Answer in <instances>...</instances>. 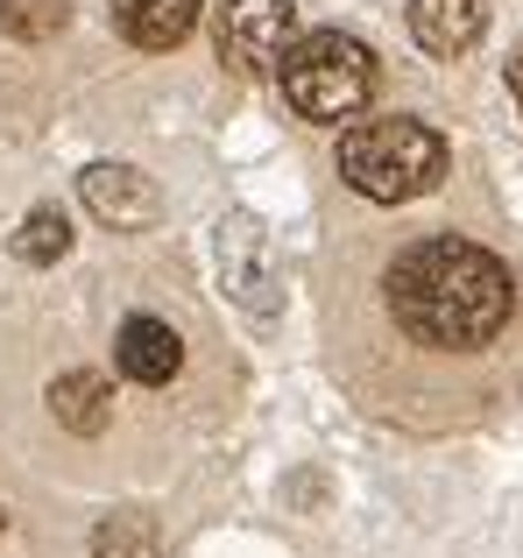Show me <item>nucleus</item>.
Here are the masks:
<instances>
[{"mask_svg":"<svg viewBox=\"0 0 523 558\" xmlns=\"http://www.w3.org/2000/svg\"><path fill=\"white\" fill-rule=\"evenodd\" d=\"M382 298L417 354H482V347L502 340V326L516 312L510 269L482 241H460V233L411 241L389 262Z\"/></svg>","mask_w":523,"mask_h":558,"instance_id":"f257e3e1","label":"nucleus"},{"mask_svg":"<svg viewBox=\"0 0 523 558\" xmlns=\"http://www.w3.org/2000/svg\"><path fill=\"white\" fill-rule=\"evenodd\" d=\"M107 8L135 50H178L198 22V0H107Z\"/></svg>","mask_w":523,"mask_h":558,"instance_id":"6e6552de","label":"nucleus"},{"mask_svg":"<svg viewBox=\"0 0 523 558\" xmlns=\"http://www.w3.org/2000/svg\"><path fill=\"white\" fill-rule=\"evenodd\" d=\"M446 135L411 113H382V121H354L340 135V178L375 205H411L446 178Z\"/></svg>","mask_w":523,"mask_h":558,"instance_id":"f03ea898","label":"nucleus"},{"mask_svg":"<svg viewBox=\"0 0 523 558\" xmlns=\"http://www.w3.org/2000/svg\"><path fill=\"white\" fill-rule=\"evenodd\" d=\"M0 531H8V517H0Z\"/></svg>","mask_w":523,"mask_h":558,"instance_id":"4468645a","label":"nucleus"},{"mask_svg":"<svg viewBox=\"0 0 523 558\" xmlns=\"http://www.w3.org/2000/svg\"><path fill=\"white\" fill-rule=\"evenodd\" d=\"M510 93H516V107H523V50H516V64H510Z\"/></svg>","mask_w":523,"mask_h":558,"instance_id":"ddd939ff","label":"nucleus"},{"mask_svg":"<svg viewBox=\"0 0 523 558\" xmlns=\"http://www.w3.org/2000/svg\"><path fill=\"white\" fill-rule=\"evenodd\" d=\"M64 28V0H0V36L14 43H42Z\"/></svg>","mask_w":523,"mask_h":558,"instance_id":"9b49d317","label":"nucleus"},{"mask_svg":"<svg viewBox=\"0 0 523 558\" xmlns=\"http://www.w3.org/2000/svg\"><path fill=\"white\" fill-rule=\"evenodd\" d=\"M50 410H57V424H64V432L99 438V432H107V417H113V389H107V375H93V368L57 375V381H50Z\"/></svg>","mask_w":523,"mask_h":558,"instance_id":"1a4fd4ad","label":"nucleus"},{"mask_svg":"<svg viewBox=\"0 0 523 558\" xmlns=\"http://www.w3.org/2000/svg\"><path fill=\"white\" fill-rule=\"evenodd\" d=\"M78 184H85L93 219H107L113 233H135V227H149V219H156V184L142 178V170H127V163H93Z\"/></svg>","mask_w":523,"mask_h":558,"instance_id":"39448f33","label":"nucleus"},{"mask_svg":"<svg viewBox=\"0 0 523 558\" xmlns=\"http://www.w3.org/2000/svg\"><path fill=\"white\" fill-rule=\"evenodd\" d=\"M14 262H28V269H42V262H57L71 247V219L57 213V205H36V213L22 219V227H14Z\"/></svg>","mask_w":523,"mask_h":558,"instance_id":"9d476101","label":"nucleus"},{"mask_svg":"<svg viewBox=\"0 0 523 558\" xmlns=\"http://www.w3.org/2000/svg\"><path fill=\"white\" fill-rule=\"evenodd\" d=\"M276 78H283V99L304 121L340 128L375 99V50L361 36H340V28H312L283 50Z\"/></svg>","mask_w":523,"mask_h":558,"instance_id":"7ed1b4c3","label":"nucleus"},{"mask_svg":"<svg viewBox=\"0 0 523 558\" xmlns=\"http://www.w3.org/2000/svg\"><path fill=\"white\" fill-rule=\"evenodd\" d=\"M93 558H156V531L142 517H113V523H99Z\"/></svg>","mask_w":523,"mask_h":558,"instance_id":"f8f14e48","label":"nucleus"},{"mask_svg":"<svg viewBox=\"0 0 523 558\" xmlns=\"http://www.w3.org/2000/svg\"><path fill=\"white\" fill-rule=\"evenodd\" d=\"M113 361H121L127 381H142V389H163V381L184 368V340L163 326V318H127L121 340H113Z\"/></svg>","mask_w":523,"mask_h":558,"instance_id":"423d86ee","label":"nucleus"},{"mask_svg":"<svg viewBox=\"0 0 523 558\" xmlns=\"http://www.w3.org/2000/svg\"><path fill=\"white\" fill-rule=\"evenodd\" d=\"M290 43H297L290 0H227L220 8V64H234L241 78H269Z\"/></svg>","mask_w":523,"mask_h":558,"instance_id":"20e7f679","label":"nucleus"},{"mask_svg":"<svg viewBox=\"0 0 523 558\" xmlns=\"http://www.w3.org/2000/svg\"><path fill=\"white\" fill-rule=\"evenodd\" d=\"M488 28V0H411V36L431 57H467Z\"/></svg>","mask_w":523,"mask_h":558,"instance_id":"0eeeda50","label":"nucleus"}]
</instances>
